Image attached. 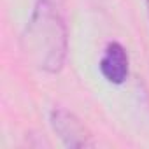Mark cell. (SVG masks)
<instances>
[{
  "label": "cell",
  "instance_id": "obj_4",
  "mask_svg": "<svg viewBox=\"0 0 149 149\" xmlns=\"http://www.w3.org/2000/svg\"><path fill=\"white\" fill-rule=\"evenodd\" d=\"M146 2V7H147V13H149V0H144Z\"/></svg>",
  "mask_w": 149,
  "mask_h": 149
},
{
  "label": "cell",
  "instance_id": "obj_1",
  "mask_svg": "<svg viewBox=\"0 0 149 149\" xmlns=\"http://www.w3.org/2000/svg\"><path fill=\"white\" fill-rule=\"evenodd\" d=\"M21 49L40 72L56 76L68 56V23L65 0H35L21 33Z\"/></svg>",
  "mask_w": 149,
  "mask_h": 149
},
{
  "label": "cell",
  "instance_id": "obj_3",
  "mask_svg": "<svg viewBox=\"0 0 149 149\" xmlns=\"http://www.w3.org/2000/svg\"><path fill=\"white\" fill-rule=\"evenodd\" d=\"M98 68H100L102 77L107 83L114 86L125 84L130 76V56H128L126 47L116 40L109 42L102 53Z\"/></svg>",
  "mask_w": 149,
  "mask_h": 149
},
{
  "label": "cell",
  "instance_id": "obj_2",
  "mask_svg": "<svg viewBox=\"0 0 149 149\" xmlns=\"http://www.w3.org/2000/svg\"><path fill=\"white\" fill-rule=\"evenodd\" d=\"M49 125L65 147L79 149L95 146L93 137L86 125L65 107H54L49 112Z\"/></svg>",
  "mask_w": 149,
  "mask_h": 149
}]
</instances>
